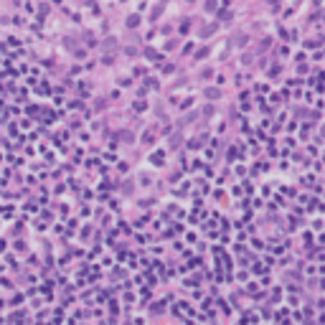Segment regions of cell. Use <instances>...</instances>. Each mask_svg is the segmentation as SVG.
I'll use <instances>...</instances> for the list:
<instances>
[{
	"instance_id": "cell-3",
	"label": "cell",
	"mask_w": 325,
	"mask_h": 325,
	"mask_svg": "<svg viewBox=\"0 0 325 325\" xmlns=\"http://www.w3.org/2000/svg\"><path fill=\"white\" fill-rule=\"evenodd\" d=\"M137 23H140V18H137V15H130V21H127V26H132V28H135Z\"/></svg>"
},
{
	"instance_id": "cell-4",
	"label": "cell",
	"mask_w": 325,
	"mask_h": 325,
	"mask_svg": "<svg viewBox=\"0 0 325 325\" xmlns=\"http://www.w3.org/2000/svg\"><path fill=\"white\" fill-rule=\"evenodd\" d=\"M269 3H277V0H269Z\"/></svg>"
},
{
	"instance_id": "cell-1",
	"label": "cell",
	"mask_w": 325,
	"mask_h": 325,
	"mask_svg": "<svg viewBox=\"0 0 325 325\" xmlns=\"http://www.w3.org/2000/svg\"><path fill=\"white\" fill-rule=\"evenodd\" d=\"M206 97H208V99H219L221 91H219V89H206Z\"/></svg>"
},
{
	"instance_id": "cell-2",
	"label": "cell",
	"mask_w": 325,
	"mask_h": 325,
	"mask_svg": "<svg viewBox=\"0 0 325 325\" xmlns=\"http://www.w3.org/2000/svg\"><path fill=\"white\" fill-rule=\"evenodd\" d=\"M152 165H163V152H155V155H152Z\"/></svg>"
}]
</instances>
